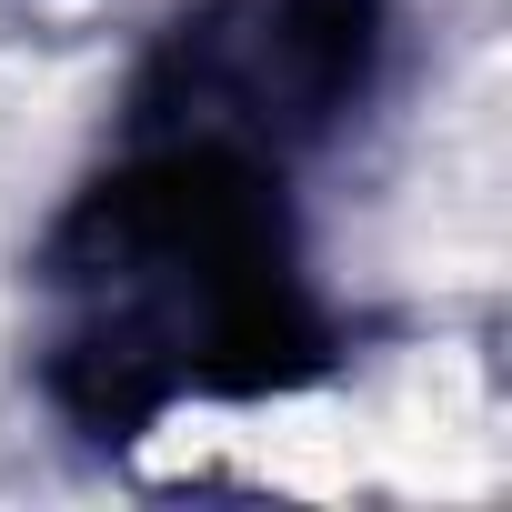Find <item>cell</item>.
Segmentation results:
<instances>
[{
	"mask_svg": "<svg viewBox=\"0 0 512 512\" xmlns=\"http://www.w3.org/2000/svg\"><path fill=\"white\" fill-rule=\"evenodd\" d=\"M312 191L322 161L111 81L101 141L21 262L41 402L91 442L302 402L342 352Z\"/></svg>",
	"mask_w": 512,
	"mask_h": 512,
	"instance_id": "1",
	"label": "cell"
}]
</instances>
